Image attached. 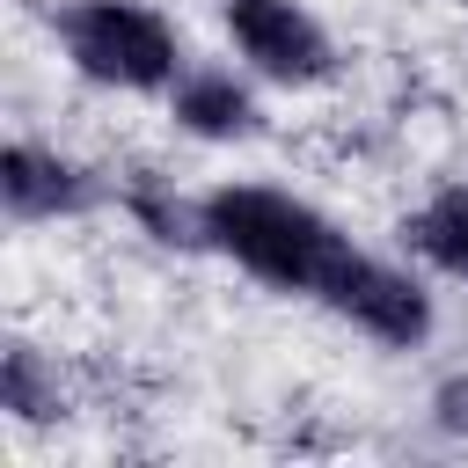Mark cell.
Masks as SVG:
<instances>
[{
  "label": "cell",
  "instance_id": "8",
  "mask_svg": "<svg viewBox=\"0 0 468 468\" xmlns=\"http://www.w3.org/2000/svg\"><path fill=\"white\" fill-rule=\"evenodd\" d=\"M0 402L15 424H51L58 417V366H44L37 344H7L0 358Z\"/></svg>",
  "mask_w": 468,
  "mask_h": 468
},
{
  "label": "cell",
  "instance_id": "2",
  "mask_svg": "<svg viewBox=\"0 0 468 468\" xmlns=\"http://www.w3.org/2000/svg\"><path fill=\"white\" fill-rule=\"evenodd\" d=\"M51 29L66 44L73 73H88L102 88L146 95V88H176V73H183V44L146 0H66Z\"/></svg>",
  "mask_w": 468,
  "mask_h": 468
},
{
  "label": "cell",
  "instance_id": "7",
  "mask_svg": "<svg viewBox=\"0 0 468 468\" xmlns=\"http://www.w3.org/2000/svg\"><path fill=\"white\" fill-rule=\"evenodd\" d=\"M402 234H410V249L424 263H439L446 278H468V183H446Z\"/></svg>",
  "mask_w": 468,
  "mask_h": 468
},
{
  "label": "cell",
  "instance_id": "3",
  "mask_svg": "<svg viewBox=\"0 0 468 468\" xmlns=\"http://www.w3.org/2000/svg\"><path fill=\"white\" fill-rule=\"evenodd\" d=\"M227 37L278 88H314L336 73V44L300 0H227Z\"/></svg>",
  "mask_w": 468,
  "mask_h": 468
},
{
  "label": "cell",
  "instance_id": "1",
  "mask_svg": "<svg viewBox=\"0 0 468 468\" xmlns=\"http://www.w3.org/2000/svg\"><path fill=\"white\" fill-rule=\"evenodd\" d=\"M197 219H205V241L234 256L249 278L278 292H307V300H322L336 271L358 256V241L336 234V219H322L307 197L271 190V183H219L197 205Z\"/></svg>",
  "mask_w": 468,
  "mask_h": 468
},
{
  "label": "cell",
  "instance_id": "4",
  "mask_svg": "<svg viewBox=\"0 0 468 468\" xmlns=\"http://www.w3.org/2000/svg\"><path fill=\"white\" fill-rule=\"evenodd\" d=\"M322 307H336L344 322H358L366 336L402 344V351L431 336V292H424L410 271H395V263H380V256H366V249L336 271V285L322 292Z\"/></svg>",
  "mask_w": 468,
  "mask_h": 468
},
{
  "label": "cell",
  "instance_id": "6",
  "mask_svg": "<svg viewBox=\"0 0 468 468\" xmlns=\"http://www.w3.org/2000/svg\"><path fill=\"white\" fill-rule=\"evenodd\" d=\"M168 110L190 139H249L256 132V95L227 66H183L168 88Z\"/></svg>",
  "mask_w": 468,
  "mask_h": 468
},
{
  "label": "cell",
  "instance_id": "5",
  "mask_svg": "<svg viewBox=\"0 0 468 468\" xmlns=\"http://www.w3.org/2000/svg\"><path fill=\"white\" fill-rule=\"evenodd\" d=\"M88 197L95 190H88V176L66 154L29 146V139H7V154H0V205H7V219L37 227V219H58V212H80Z\"/></svg>",
  "mask_w": 468,
  "mask_h": 468
}]
</instances>
